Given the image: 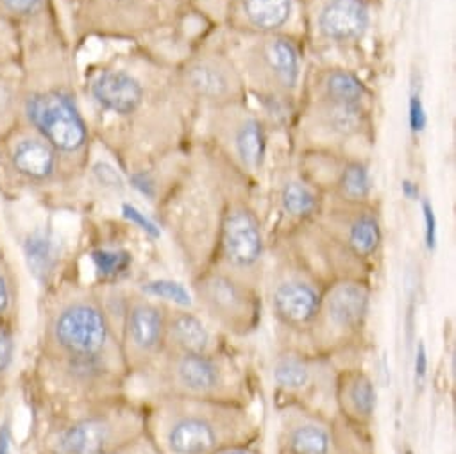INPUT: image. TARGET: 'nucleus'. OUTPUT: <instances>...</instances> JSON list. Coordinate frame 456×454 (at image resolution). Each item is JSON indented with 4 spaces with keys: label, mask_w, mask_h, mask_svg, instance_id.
Listing matches in <instances>:
<instances>
[{
    "label": "nucleus",
    "mask_w": 456,
    "mask_h": 454,
    "mask_svg": "<svg viewBox=\"0 0 456 454\" xmlns=\"http://www.w3.org/2000/svg\"><path fill=\"white\" fill-rule=\"evenodd\" d=\"M145 404V434L158 454H215L242 442L262 438L258 406L152 395Z\"/></svg>",
    "instance_id": "1"
},
{
    "label": "nucleus",
    "mask_w": 456,
    "mask_h": 454,
    "mask_svg": "<svg viewBox=\"0 0 456 454\" xmlns=\"http://www.w3.org/2000/svg\"><path fill=\"white\" fill-rule=\"evenodd\" d=\"M133 379L143 385V397L175 395L248 406L258 402L255 370L235 349L215 354L163 353Z\"/></svg>",
    "instance_id": "2"
},
{
    "label": "nucleus",
    "mask_w": 456,
    "mask_h": 454,
    "mask_svg": "<svg viewBox=\"0 0 456 454\" xmlns=\"http://www.w3.org/2000/svg\"><path fill=\"white\" fill-rule=\"evenodd\" d=\"M145 434V404L131 395H118L79 404L49 426L40 454H108Z\"/></svg>",
    "instance_id": "3"
},
{
    "label": "nucleus",
    "mask_w": 456,
    "mask_h": 454,
    "mask_svg": "<svg viewBox=\"0 0 456 454\" xmlns=\"http://www.w3.org/2000/svg\"><path fill=\"white\" fill-rule=\"evenodd\" d=\"M44 351L47 361L127 370L95 290H74L53 303L45 320Z\"/></svg>",
    "instance_id": "4"
},
{
    "label": "nucleus",
    "mask_w": 456,
    "mask_h": 454,
    "mask_svg": "<svg viewBox=\"0 0 456 454\" xmlns=\"http://www.w3.org/2000/svg\"><path fill=\"white\" fill-rule=\"evenodd\" d=\"M372 292V283L363 280L326 285L315 319L297 345L335 363L346 354L360 353L369 329Z\"/></svg>",
    "instance_id": "5"
},
{
    "label": "nucleus",
    "mask_w": 456,
    "mask_h": 454,
    "mask_svg": "<svg viewBox=\"0 0 456 454\" xmlns=\"http://www.w3.org/2000/svg\"><path fill=\"white\" fill-rule=\"evenodd\" d=\"M193 308L232 340L253 336L264 320L260 288L216 267L200 271L191 285Z\"/></svg>",
    "instance_id": "6"
},
{
    "label": "nucleus",
    "mask_w": 456,
    "mask_h": 454,
    "mask_svg": "<svg viewBox=\"0 0 456 454\" xmlns=\"http://www.w3.org/2000/svg\"><path fill=\"white\" fill-rule=\"evenodd\" d=\"M326 283L308 267L281 263L262 280L264 306L271 313L280 344L297 345L312 326Z\"/></svg>",
    "instance_id": "7"
},
{
    "label": "nucleus",
    "mask_w": 456,
    "mask_h": 454,
    "mask_svg": "<svg viewBox=\"0 0 456 454\" xmlns=\"http://www.w3.org/2000/svg\"><path fill=\"white\" fill-rule=\"evenodd\" d=\"M338 367L331 358L299 345L280 344L271 360V383L276 401H289L335 417Z\"/></svg>",
    "instance_id": "8"
},
{
    "label": "nucleus",
    "mask_w": 456,
    "mask_h": 454,
    "mask_svg": "<svg viewBox=\"0 0 456 454\" xmlns=\"http://www.w3.org/2000/svg\"><path fill=\"white\" fill-rule=\"evenodd\" d=\"M265 239L260 218L246 204H232L220 218L215 265L262 288ZM262 292V290H260Z\"/></svg>",
    "instance_id": "9"
},
{
    "label": "nucleus",
    "mask_w": 456,
    "mask_h": 454,
    "mask_svg": "<svg viewBox=\"0 0 456 454\" xmlns=\"http://www.w3.org/2000/svg\"><path fill=\"white\" fill-rule=\"evenodd\" d=\"M165 308L134 290L118 329V345L129 377L147 370L165 351Z\"/></svg>",
    "instance_id": "10"
},
{
    "label": "nucleus",
    "mask_w": 456,
    "mask_h": 454,
    "mask_svg": "<svg viewBox=\"0 0 456 454\" xmlns=\"http://www.w3.org/2000/svg\"><path fill=\"white\" fill-rule=\"evenodd\" d=\"M280 454H335L333 417L306 406L276 401Z\"/></svg>",
    "instance_id": "11"
},
{
    "label": "nucleus",
    "mask_w": 456,
    "mask_h": 454,
    "mask_svg": "<svg viewBox=\"0 0 456 454\" xmlns=\"http://www.w3.org/2000/svg\"><path fill=\"white\" fill-rule=\"evenodd\" d=\"M28 117L58 150L74 152L86 142V127L72 101L58 92L37 93L28 102Z\"/></svg>",
    "instance_id": "12"
},
{
    "label": "nucleus",
    "mask_w": 456,
    "mask_h": 454,
    "mask_svg": "<svg viewBox=\"0 0 456 454\" xmlns=\"http://www.w3.org/2000/svg\"><path fill=\"white\" fill-rule=\"evenodd\" d=\"M233 340L218 331L195 308H165V351L174 354H215L233 349Z\"/></svg>",
    "instance_id": "13"
},
{
    "label": "nucleus",
    "mask_w": 456,
    "mask_h": 454,
    "mask_svg": "<svg viewBox=\"0 0 456 454\" xmlns=\"http://www.w3.org/2000/svg\"><path fill=\"white\" fill-rule=\"evenodd\" d=\"M335 409L344 420L363 429H372L378 411V386L363 367L347 365L338 369Z\"/></svg>",
    "instance_id": "14"
},
{
    "label": "nucleus",
    "mask_w": 456,
    "mask_h": 454,
    "mask_svg": "<svg viewBox=\"0 0 456 454\" xmlns=\"http://www.w3.org/2000/svg\"><path fill=\"white\" fill-rule=\"evenodd\" d=\"M369 22V8L363 0H330L319 15L321 33L333 42L362 38Z\"/></svg>",
    "instance_id": "15"
},
{
    "label": "nucleus",
    "mask_w": 456,
    "mask_h": 454,
    "mask_svg": "<svg viewBox=\"0 0 456 454\" xmlns=\"http://www.w3.org/2000/svg\"><path fill=\"white\" fill-rule=\"evenodd\" d=\"M342 246L351 260L358 265L372 262L383 242L381 223L376 213L369 209H360L344 223L342 227Z\"/></svg>",
    "instance_id": "16"
},
{
    "label": "nucleus",
    "mask_w": 456,
    "mask_h": 454,
    "mask_svg": "<svg viewBox=\"0 0 456 454\" xmlns=\"http://www.w3.org/2000/svg\"><path fill=\"white\" fill-rule=\"evenodd\" d=\"M92 93L102 108L118 115L133 113L143 97L140 83L133 76L118 70L101 74L92 85Z\"/></svg>",
    "instance_id": "17"
},
{
    "label": "nucleus",
    "mask_w": 456,
    "mask_h": 454,
    "mask_svg": "<svg viewBox=\"0 0 456 454\" xmlns=\"http://www.w3.org/2000/svg\"><path fill=\"white\" fill-rule=\"evenodd\" d=\"M24 256L35 280L47 283L60 265L61 244L54 233L47 230H35L24 242Z\"/></svg>",
    "instance_id": "18"
},
{
    "label": "nucleus",
    "mask_w": 456,
    "mask_h": 454,
    "mask_svg": "<svg viewBox=\"0 0 456 454\" xmlns=\"http://www.w3.org/2000/svg\"><path fill=\"white\" fill-rule=\"evenodd\" d=\"M13 166L31 181H47L56 170V150L45 140H22L15 147Z\"/></svg>",
    "instance_id": "19"
},
{
    "label": "nucleus",
    "mask_w": 456,
    "mask_h": 454,
    "mask_svg": "<svg viewBox=\"0 0 456 454\" xmlns=\"http://www.w3.org/2000/svg\"><path fill=\"white\" fill-rule=\"evenodd\" d=\"M246 22L264 33L283 28L294 12V0H240Z\"/></svg>",
    "instance_id": "20"
},
{
    "label": "nucleus",
    "mask_w": 456,
    "mask_h": 454,
    "mask_svg": "<svg viewBox=\"0 0 456 454\" xmlns=\"http://www.w3.org/2000/svg\"><path fill=\"white\" fill-rule=\"evenodd\" d=\"M321 206L319 193L303 181H289L280 191V207L292 220L308 222L321 213Z\"/></svg>",
    "instance_id": "21"
},
{
    "label": "nucleus",
    "mask_w": 456,
    "mask_h": 454,
    "mask_svg": "<svg viewBox=\"0 0 456 454\" xmlns=\"http://www.w3.org/2000/svg\"><path fill=\"white\" fill-rule=\"evenodd\" d=\"M264 61L281 86H296L299 77V53L292 42L285 38L269 42L264 49Z\"/></svg>",
    "instance_id": "22"
},
{
    "label": "nucleus",
    "mask_w": 456,
    "mask_h": 454,
    "mask_svg": "<svg viewBox=\"0 0 456 454\" xmlns=\"http://www.w3.org/2000/svg\"><path fill=\"white\" fill-rule=\"evenodd\" d=\"M188 85L206 99H222L232 92V77L215 61H199L188 70Z\"/></svg>",
    "instance_id": "23"
},
{
    "label": "nucleus",
    "mask_w": 456,
    "mask_h": 454,
    "mask_svg": "<svg viewBox=\"0 0 456 454\" xmlns=\"http://www.w3.org/2000/svg\"><path fill=\"white\" fill-rule=\"evenodd\" d=\"M138 292L149 299L158 301L163 306L193 308L191 288L172 278H154V280L143 281L138 287Z\"/></svg>",
    "instance_id": "24"
},
{
    "label": "nucleus",
    "mask_w": 456,
    "mask_h": 454,
    "mask_svg": "<svg viewBox=\"0 0 456 454\" xmlns=\"http://www.w3.org/2000/svg\"><path fill=\"white\" fill-rule=\"evenodd\" d=\"M235 145H237V152H239L242 163L248 168L258 170L264 165L267 143H265L264 127L258 120L251 118L240 126V129L237 131Z\"/></svg>",
    "instance_id": "25"
},
{
    "label": "nucleus",
    "mask_w": 456,
    "mask_h": 454,
    "mask_svg": "<svg viewBox=\"0 0 456 454\" xmlns=\"http://www.w3.org/2000/svg\"><path fill=\"white\" fill-rule=\"evenodd\" d=\"M326 97L337 106H358L365 97V85L347 70L330 72L324 83Z\"/></svg>",
    "instance_id": "26"
},
{
    "label": "nucleus",
    "mask_w": 456,
    "mask_h": 454,
    "mask_svg": "<svg viewBox=\"0 0 456 454\" xmlns=\"http://www.w3.org/2000/svg\"><path fill=\"white\" fill-rule=\"evenodd\" d=\"M335 454H374V440L370 429L358 427L342 417H333Z\"/></svg>",
    "instance_id": "27"
},
{
    "label": "nucleus",
    "mask_w": 456,
    "mask_h": 454,
    "mask_svg": "<svg viewBox=\"0 0 456 454\" xmlns=\"http://www.w3.org/2000/svg\"><path fill=\"white\" fill-rule=\"evenodd\" d=\"M338 195L349 204H363L372 193V179L365 165L349 163L337 182Z\"/></svg>",
    "instance_id": "28"
},
{
    "label": "nucleus",
    "mask_w": 456,
    "mask_h": 454,
    "mask_svg": "<svg viewBox=\"0 0 456 454\" xmlns=\"http://www.w3.org/2000/svg\"><path fill=\"white\" fill-rule=\"evenodd\" d=\"M97 276L104 281H117L131 271L133 256L124 249H99L90 256Z\"/></svg>",
    "instance_id": "29"
},
{
    "label": "nucleus",
    "mask_w": 456,
    "mask_h": 454,
    "mask_svg": "<svg viewBox=\"0 0 456 454\" xmlns=\"http://www.w3.org/2000/svg\"><path fill=\"white\" fill-rule=\"evenodd\" d=\"M17 306V294H15V285L4 271V267L0 265V326H8L15 313Z\"/></svg>",
    "instance_id": "30"
},
{
    "label": "nucleus",
    "mask_w": 456,
    "mask_h": 454,
    "mask_svg": "<svg viewBox=\"0 0 456 454\" xmlns=\"http://www.w3.org/2000/svg\"><path fill=\"white\" fill-rule=\"evenodd\" d=\"M122 215L127 222L136 225L138 230L143 235H147L149 239H152V240L161 239V227L149 215H145L142 209H138L134 204H124L122 206Z\"/></svg>",
    "instance_id": "31"
},
{
    "label": "nucleus",
    "mask_w": 456,
    "mask_h": 454,
    "mask_svg": "<svg viewBox=\"0 0 456 454\" xmlns=\"http://www.w3.org/2000/svg\"><path fill=\"white\" fill-rule=\"evenodd\" d=\"M15 358V336L8 326H0V377H3Z\"/></svg>",
    "instance_id": "32"
},
{
    "label": "nucleus",
    "mask_w": 456,
    "mask_h": 454,
    "mask_svg": "<svg viewBox=\"0 0 456 454\" xmlns=\"http://www.w3.org/2000/svg\"><path fill=\"white\" fill-rule=\"evenodd\" d=\"M422 220H424V244L428 251H435L436 247V216L433 204L422 199Z\"/></svg>",
    "instance_id": "33"
},
{
    "label": "nucleus",
    "mask_w": 456,
    "mask_h": 454,
    "mask_svg": "<svg viewBox=\"0 0 456 454\" xmlns=\"http://www.w3.org/2000/svg\"><path fill=\"white\" fill-rule=\"evenodd\" d=\"M408 118H410V127H411L413 133H422L424 131V127L428 124V117H426V109H424V104H422L419 95H413L410 99Z\"/></svg>",
    "instance_id": "34"
},
{
    "label": "nucleus",
    "mask_w": 456,
    "mask_h": 454,
    "mask_svg": "<svg viewBox=\"0 0 456 454\" xmlns=\"http://www.w3.org/2000/svg\"><path fill=\"white\" fill-rule=\"evenodd\" d=\"M108 454H158L156 447L152 445V442L149 440L147 434H142L134 440H131L129 443L108 452Z\"/></svg>",
    "instance_id": "35"
},
{
    "label": "nucleus",
    "mask_w": 456,
    "mask_h": 454,
    "mask_svg": "<svg viewBox=\"0 0 456 454\" xmlns=\"http://www.w3.org/2000/svg\"><path fill=\"white\" fill-rule=\"evenodd\" d=\"M428 349L422 340L415 345V354H413V377L415 385H422L424 379L428 377Z\"/></svg>",
    "instance_id": "36"
},
{
    "label": "nucleus",
    "mask_w": 456,
    "mask_h": 454,
    "mask_svg": "<svg viewBox=\"0 0 456 454\" xmlns=\"http://www.w3.org/2000/svg\"><path fill=\"white\" fill-rule=\"evenodd\" d=\"M215 454H265L262 447V438L251 440V442H242V443H233L227 445Z\"/></svg>",
    "instance_id": "37"
},
{
    "label": "nucleus",
    "mask_w": 456,
    "mask_h": 454,
    "mask_svg": "<svg viewBox=\"0 0 456 454\" xmlns=\"http://www.w3.org/2000/svg\"><path fill=\"white\" fill-rule=\"evenodd\" d=\"M10 12L13 13H19V15H26V13H31L38 8V4L42 3V0H0Z\"/></svg>",
    "instance_id": "38"
},
{
    "label": "nucleus",
    "mask_w": 456,
    "mask_h": 454,
    "mask_svg": "<svg viewBox=\"0 0 456 454\" xmlns=\"http://www.w3.org/2000/svg\"><path fill=\"white\" fill-rule=\"evenodd\" d=\"M133 186H134L142 195H145L147 199H152L154 193H156V184H154V181H152L147 174H136V175H133Z\"/></svg>",
    "instance_id": "39"
},
{
    "label": "nucleus",
    "mask_w": 456,
    "mask_h": 454,
    "mask_svg": "<svg viewBox=\"0 0 456 454\" xmlns=\"http://www.w3.org/2000/svg\"><path fill=\"white\" fill-rule=\"evenodd\" d=\"M401 190H403V195H404L406 199H410V200H417V199H419V186H417L415 182L404 179V181L401 182Z\"/></svg>",
    "instance_id": "40"
},
{
    "label": "nucleus",
    "mask_w": 456,
    "mask_h": 454,
    "mask_svg": "<svg viewBox=\"0 0 456 454\" xmlns=\"http://www.w3.org/2000/svg\"><path fill=\"white\" fill-rule=\"evenodd\" d=\"M406 454H411V452H406Z\"/></svg>",
    "instance_id": "41"
}]
</instances>
